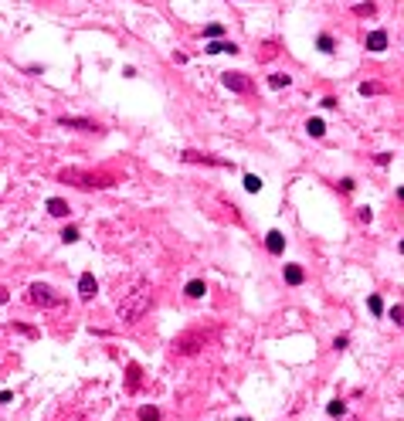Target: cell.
Wrapping results in <instances>:
<instances>
[{"mask_svg": "<svg viewBox=\"0 0 404 421\" xmlns=\"http://www.w3.org/2000/svg\"><path fill=\"white\" fill-rule=\"evenodd\" d=\"M367 48H370V51H384L387 48V31H370V34H367Z\"/></svg>", "mask_w": 404, "mask_h": 421, "instance_id": "cell-10", "label": "cell"}, {"mask_svg": "<svg viewBox=\"0 0 404 421\" xmlns=\"http://www.w3.org/2000/svg\"><path fill=\"white\" fill-rule=\"evenodd\" d=\"M224 85H228L231 92H251V89H255L245 72H224Z\"/></svg>", "mask_w": 404, "mask_h": 421, "instance_id": "cell-4", "label": "cell"}, {"mask_svg": "<svg viewBox=\"0 0 404 421\" xmlns=\"http://www.w3.org/2000/svg\"><path fill=\"white\" fill-rule=\"evenodd\" d=\"M289 82H292V78H289L286 72H275V75H269V85H272V89H289Z\"/></svg>", "mask_w": 404, "mask_h": 421, "instance_id": "cell-15", "label": "cell"}, {"mask_svg": "<svg viewBox=\"0 0 404 421\" xmlns=\"http://www.w3.org/2000/svg\"><path fill=\"white\" fill-rule=\"evenodd\" d=\"M65 184H78V187H112V177L105 173H89V170H61Z\"/></svg>", "mask_w": 404, "mask_h": 421, "instance_id": "cell-2", "label": "cell"}, {"mask_svg": "<svg viewBox=\"0 0 404 421\" xmlns=\"http://www.w3.org/2000/svg\"><path fill=\"white\" fill-rule=\"evenodd\" d=\"M398 197H401V201H404V187H401V191H398Z\"/></svg>", "mask_w": 404, "mask_h": 421, "instance_id": "cell-29", "label": "cell"}, {"mask_svg": "<svg viewBox=\"0 0 404 421\" xmlns=\"http://www.w3.org/2000/svg\"><path fill=\"white\" fill-rule=\"evenodd\" d=\"M221 34H224V27H221V24H207V27H204V38H211V41H217Z\"/></svg>", "mask_w": 404, "mask_h": 421, "instance_id": "cell-19", "label": "cell"}, {"mask_svg": "<svg viewBox=\"0 0 404 421\" xmlns=\"http://www.w3.org/2000/svg\"><path fill=\"white\" fill-rule=\"evenodd\" d=\"M265 248H269L272 255H282V251H286V234H282V231H269V234H265Z\"/></svg>", "mask_w": 404, "mask_h": 421, "instance_id": "cell-8", "label": "cell"}, {"mask_svg": "<svg viewBox=\"0 0 404 421\" xmlns=\"http://www.w3.org/2000/svg\"><path fill=\"white\" fill-rule=\"evenodd\" d=\"M367 306H370V313H374V316H381V313H384V303H381V296H370V299H367Z\"/></svg>", "mask_w": 404, "mask_h": 421, "instance_id": "cell-21", "label": "cell"}, {"mask_svg": "<svg viewBox=\"0 0 404 421\" xmlns=\"http://www.w3.org/2000/svg\"><path fill=\"white\" fill-rule=\"evenodd\" d=\"M391 319H394L398 326H404V306H394V309H391Z\"/></svg>", "mask_w": 404, "mask_h": 421, "instance_id": "cell-25", "label": "cell"}, {"mask_svg": "<svg viewBox=\"0 0 404 421\" xmlns=\"http://www.w3.org/2000/svg\"><path fill=\"white\" fill-rule=\"evenodd\" d=\"M357 217H360L364 224H370V221H374V210H370V208H360V210H357Z\"/></svg>", "mask_w": 404, "mask_h": 421, "instance_id": "cell-26", "label": "cell"}, {"mask_svg": "<svg viewBox=\"0 0 404 421\" xmlns=\"http://www.w3.org/2000/svg\"><path fill=\"white\" fill-rule=\"evenodd\" d=\"M343 411H346L343 401H329V404H326V415H329V418H336V415H343Z\"/></svg>", "mask_w": 404, "mask_h": 421, "instance_id": "cell-20", "label": "cell"}, {"mask_svg": "<svg viewBox=\"0 0 404 421\" xmlns=\"http://www.w3.org/2000/svg\"><path fill=\"white\" fill-rule=\"evenodd\" d=\"M7 299H10V292H7V289L0 286V303H7Z\"/></svg>", "mask_w": 404, "mask_h": 421, "instance_id": "cell-28", "label": "cell"}, {"mask_svg": "<svg viewBox=\"0 0 404 421\" xmlns=\"http://www.w3.org/2000/svg\"><path fill=\"white\" fill-rule=\"evenodd\" d=\"M340 191H343V194H353V180H350V177H346V180H340Z\"/></svg>", "mask_w": 404, "mask_h": 421, "instance_id": "cell-27", "label": "cell"}, {"mask_svg": "<svg viewBox=\"0 0 404 421\" xmlns=\"http://www.w3.org/2000/svg\"><path fill=\"white\" fill-rule=\"evenodd\" d=\"M153 303V296H150V282L143 279V275H136L133 282L126 286V292H119V303H115V316L122 319V323H136L146 309Z\"/></svg>", "mask_w": 404, "mask_h": 421, "instance_id": "cell-1", "label": "cell"}, {"mask_svg": "<svg viewBox=\"0 0 404 421\" xmlns=\"http://www.w3.org/2000/svg\"><path fill=\"white\" fill-rule=\"evenodd\" d=\"M350 3H357V0H350Z\"/></svg>", "mask_w": 404, "mask_h": 421, "instance_id": "cell-32", "label": "cell"}, {"mask_svg": "<svg viewBox=\"0 0 404 421\" xmlns=\"http://www.w3.org/2000/svg\"><path fill=\"white\" fill-rule=\"evenodd\" d=\"M401 255H404V241H401Z\"/></svg>", "mask_w": 404, "mask_h": 421, "instance_id": "cell-30", "label": "cell"}, {"mask_svg": "<svg viewBox=\"0 0 404 421\" xmlns=\"http://www.w3.org/2000/svg\"><path fill=\"white\" fill-rule=\"evenodd\" d=\"M68 201H61V197H51L48 201V214H55V217H68Z\"/></svg>", "mask_w": 404, "mask_h": 421, "instance_id": "cell-12", "label": "cell"}, {"mask_svg": "<svg viewBox=\"0 0 404 421\" xmlns=\"http://www.w3.org/2000/svg\"><path fill=\"white\" fill-rule=\"evenodd\" d=\"M306 133L319 139V136L326 133V122H323V119H309V122H306Z\"/></svg>", "mask_w": 404, "mask_h": 421, "instance_id": "cell-13", "label": "cell"}, {"mask_svg": "<svg viewBox=\"0 0 404 421\" xmlns=\"http://www.w3.org/2000/svg\"><path fill=\"white\" fill-rule=\"evenodd\" d=\"M286 282L289 286H303V279H306V272H303V265H286Z\"/></svg>", "mask_w": 404, "mask_h": 421, "instance_id": "cell-11", "label": "cell"}, {"mask_svg": "<svg viewBox=\"0 0 404 421\" xmlns=\"http://www.w3.org/2000/svg\"><path fill=\"white\" fill-rule=\"evenodd\" d=\"M180 160H187V163H211V167H228L224 160H217V156H207V153H194V150H184Z\"/></svg>", "mask_w": 404, "mask_h": 421, "instance_id": "cell-7", "label": "cell"}, {"mask_svg": "<svg viewBox=\"0 0 404 421\" xmlns=\"http://www.w3.org/2000/svg\"><path fill=\"white\" fill-rule=\"evenodd\" d=\"M96 292H99V286H96V275H92V272H85V275L78 279V296H82V299L89 303V299H92Z\"/></svg>", "mask_w": 404, "mask_h": 421, "instance_id": "cell-6", "label": "cell"}, {"mask_svg": "<svg viewBox=\"0 0 404 421\" xmlns=\"http://www.w3.org/2000/svg\"><path fill=\"white\" fill-rule=\"evenodd\" d=\"M316 44H319V51H333V38H329V34H319V41H316Z\"/></svg>", "mask_w": 404, "mask_h": 421, "instance_id": "cell-23", "label": "cell"}, {"mask_svg": "<svg viewBox=\"0 0 404 421\" xmlns=\"http://www.w3.org/2000/svg\"><path fill=\"white\" fill-rule=\"evenodd\" d=\"M27 303H34V306H41V309H48V306H58L61 299H58L55 292L48 286H41V282H34V286L27 289Z\"/></svg>", "mask_w": 404, "mask_h": 421, "instance_id": "cell-3", "label": "cell"}, {"mask_svg": "<svg viewBox=\"0 0 404 421\" xmlns=\"http://www.w3.org/2000/svg\"><path fill=\"white\" fill-rule=\"evenodd\" d=\"M61 241H68V245L78 241V228H65V231H61Z\"/></svg>", "mask_w": 404, "mask_h": 421, "instance_id": "cell-24", "label": "cell"}, {"mask_svg": "<svg viewBox=\"0 0 404 421\" xmlns=\"http://www.w3.org/2000/svg\"><path fill=\"white\" fill-rule=\"evenodd\" d=\"M238 421H248V418H238Z\"/></svg>", "mask_w": 404, "mask_h": 421, "instance_id": "cell-31", "label": "cell"}, {"mask_svg": "<svg viewBox=\"0 0 404 421\" xmlns=\"http://www.w3.org/2000/svg\"><path fill=\"white\" fill-rule=\"evenodd\" d=\"M381 92H384L381 82H364V85H360V96H381Z\"/></svg>", "mask_w": 404, "mask_h": 421, "instance_id": "cell-16", "label": "cell"}, {"mask_svg": "<svg viewBox=\"0 0 404 421\" xmlns=\"http://www.w3.org/2000/svg\"><path fill=\"white\" fill-rule=\"evenodd\" d=\"M139 421H160V411L146 404V408H139Z\"/></svg>", "mask_w": 404, "mask_h": 421, "instance_id": "cell-18", "label": "cell"}, {"mask_svg": "<svg viewBox=\"0 0 404 421\" xmlns=\"http://www.w3.org/2000/svg\"><path fill=\"white\" fill-rule=\"evenodd\" d=\"M204 51H207V55H221V51H228V55H238L241 48H238L234 41H211V44H207Z\"/></svg>", "mask_w": 404, "mask_h": 421, "instance_id": "cell-9", "label": "cell"}, {"mask_svg": "<svg viewBox=\"0 0 404 421\" xmlns=\"http://www.w3.org/2000/svg\"><path fill=\"white\" fill-rule=\"evenodd\" d=\"M65 129H85V133H99V122H92V119H75V115H61L58 119Z\"/></svg>", "mask_w": 404, "mask_h": 421, "instance_id": "cell-5", "label": "cell"}, {"mask_svg": "<svg viewBox=\"0 0 404 421\" xmlns=\"http://www.w3.org/2000/svg\"><path fill=\"white\" fill-rule=\"evenodd\" d=\"M204 292H207V286H204L201 279H194V282H187V296H191V299H201Z\"/></svg>", "mask_w": 404, "mask_h": 421, "instance_id": "cell-14", "label": "cell"}, {"mask_svg": "<svg viewBox=\"0 0 404 421\" xmlns=\"http://www.w3.org/2000/svg\"><path fill=\"white\" fill-rule=\"evenodd\" d=\"M245 191H248V194H258V191H262V177L248 173V177H245Z\"/></svg>", "mask_w": 404, "mask_h": 421, "instance_id": "cell-17", "label": "cell"}, {"mask_svg": "<svg viewBox=\"0 0 404 421\" xmlns=\"http://www.w3.org/2000/svg\"><path fill=\"white\" fill-rule=\"evenodd\" d=\"M136 387H139V367L129 364V391H136Z\"/></svg>", "mask_w": 404, "mask_h": 421, "instance_id": "cell-22", "label": "cell"}]
</instances>
